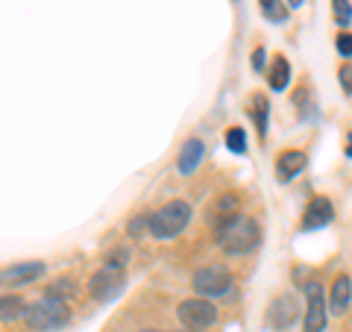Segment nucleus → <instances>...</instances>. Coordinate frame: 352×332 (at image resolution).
Instances as JSON below:
<instances>
[{
	"instance_id": "obj_9",
	"label": "nucleus",
	"mask_w": 352,
	"mask_h": 332,
	"mask_svg": "<svg viewBox=\"0 0 352 332\" xmlns=\"http://www.w3.org/2000/svg\"><path fill=\"white\" fill-rule=\"evenodd\" d=\"M44 273V262H18L12 268L0 271V282L3 285H27L32 280H38Z\"/></svg>"
},
{
	"instance_id": "obj_16",
	"label": "nucleus",
	"mask_w": 352,
	"mask_h": 332,
	"mask_svg": "<svg viewBox=\"0 0 352 332\" xmlns=\"http://www.w3.org/2000/svg\"><path fill=\"white\" fill-rule=\"evenodd\" d=\"M27 315V303L15 294H6L0 297V320H18Z\"/></svg>"
},
{
	"instance_id": "obj_19",
	"label": "nucleus",
	"mask_w": 352,
	"mask_h": 332,
	"mask_svg": "<svg viewBox=\"0 0 352 332\" xmlns=\"http://www.w3.org/2000/svg\"><path fill=\"white\" fill-rule=\"evenodd\" d=\"M338 80H340V85H344V92L352 94V65H344V68L338 71Z\"/></svg>"
},
{
	"instance_id": "obj_17",
	"label": "nucleus",
	"mask_w": 352,
	"mask_h": 332,
	"mask_svg": "<svg viewBox=\"0 0 352 332\" xmlns=\"http://www.w3.org/2000/svg\"><path fill=\"white\" fill-rule=\"evenodd\" d=\"M226 145H229L232 153H247V132L241 127H232L226 132Z\"/></svg>"
},
{
	"instance_id": "obj_6",
	"label": "nucleus",
	"mask_w": 352,
	"mask_h": 332,
	"mask_svg": "<svg viewBox=\"0 0 352 332\" xmlns=\"http://www.w3.org/2000/svg\"><path fill=\"white\" fill-rule=\"evenodd\" d=\"M120 289H124V273L115 271V268H100L91 280H88V291H91V297L100 303H109L112 297H118Z\"/></svg>"
},
{
	"instance_id": "obj_18",
	"label": "nucleus",
	"mask_w": 352,
	"mask_h": 332,
	"mask_svg": "<svg viewBox=\"0 0 352 332\" xmlns=\"http://www.w3.org/2000/svg\"><path fill=\"white\" fill-rule=\"evenodd\" d=\"M335 48H338L340 56H352V32H340L335 39Z\"/></svg>"
},
{
	"instance_id": "obj_10",
	"label": "nucleus",
	"mask_w": 352,
	"mask_h": 332,
	"mask_svg": "<svg viewBox=\"0 0 352 332\" xmlns=\"http://www.w3.org/2000/svg\"><path fill=\"white\" fill-rule=\"evenodd\" d=\"M332 218H335L332 203H329L326 197H317V200H311V203H308V209H305V215H302V229H320V227H326Z\"/></svg>"
},
{
	"instance_id": "obj_14",
	"label": "nucleus",
	"mask_w": 352,
	"mask_h": 332,
	"mask_svg": "<svg viewBox=\"0 0 352 332\" xmlns=\"http://www.w3.org/2000/svg\"><path fill=\"white\" fill-rule=\"evenodd\" d=\"M267 80H270V88H273V92H285V85H288V80H291V65H288V59H285V56H276V59H273Z\"/></svg>"
},
{
	"instance_id": "obj_7",
	"label": "nucleus",
	"mask_w": 352,
	"mask_h": 332,
	"mask_svg": "<svg viewBox=\"0 0 352 332\" xmlns=\"http://www.w3.org/2000/svg\"><path fill=\"white\" fill-rule=\"evenodd\" d=\"M296 315H300V297L296 294H279L276 300L270 303V312H267V320H270V326L273 329H288Z\"/></svg>"
},
{
	"instance_id": "obj_12",
	"label": "nucleus",
	"mask_w": 352,
	"mask_h": 332,
	"mask_svg": "<svg viewBox=\"0 0 352 332\" xmlns=\"http://www.w3.org/2000/svg\"><path fill=\"white\" fill-rule=\"evenodd\" d=\"M352 303V280L346 273H338L335 282H332V294H329V309L335 315H344Z\"/></svg>"
},
{
	"instance_id": "obj_22",
	"label": "nucleus",
	"mask_w": 352,
	"mask_h": 332,
	"mask_svg": "<svg viewBox=\"0 0 352 332\" xmlns=\"http://www.w3.org/2000/svg\"><path fill=\"white\" fill-rule=\"evenodd\" d=\"M141 332H159V329H141Z\"/></svg>"
},
{
	"instance_id": "obj_13",
	"label": "nucleus",
	"mask_w": 352,
	"mask_h": 332,
	"mask_svg": "<svg viewBox=\"0 0 352 332\" xmlns=\"http://www.w3.org/2000/svg\"><path fill=\"white\" fill-rule=\"evenodd\" d=\"M305 165H308V156L302 150H285L282 156L276 159V176L282 183H288V180H294L296 174H302Z\"/></svg>"
},
{
	"instance_id": "obj_3",
	"label": "nucleus",
	"mask_w": 352,
	"mask_h": 332,
	"mask_svg": "<svg viewBox=\"0 0 352 332\" xmlns=\"http://www.w3.org/2000/svg\"><path fill=\"white\" fill-rule=\"evenodd\" d=\"M27 320H30V326L36 329V332H50V329H59L65 326L71 320V309L68 303L62 300V297H41L38 303H32L27 309Z\"/></svg>"
},
{
	"instance_id": "obj_23",
	"label": "nucleus",
	"mask_w": 352,
	"mask_h": 332,
	"mask_svg": "<svg viewBox=\"0 0 352 332\" xmlns=\"http://www.w3.org/2000/svg\"><path fill=\"white\" fill-rule=\"evenodd\" d=\"M338 3H346V0H335V6H338Z\"/></svg>"
},
{
	"instance_id": "obj_4",
	"label": "nucleus",
	"mask_w": 352,
	"mask_h": 332,
	"mask_svg": "<svg viewBox=\"0 0 352 332\" xmlns=\"http://www.w3.org/2000/svg\"><path fill=\"white\" fill-rule=\"evenodd\" d=\"M194 291L197 297H220V294H226L229 289H232V273H229L223 264H206V268H200L194 273Z\"/></svg>"
},
{
	"instance_id": "obj_21",
	"label": "nucleus",
	"mask_w": 352,
	"mask_h": 332,
	"mask_svg": "<svg viewBox=\"0 0 352 332\" xmlns=\"http://www.w3.org/2000/svg\"><path fill=\"white\" fill-rule=\"evenodd\" d=\"M288 3H291V6H300V3H302V0H288Z\"/></svg>"
},
{
	"instance_id": "obj_5",
	"label": "nucleus",
	"mask_w": 352,
	"mask_h": 332,
	"mask_svg": "<svg viewBox=\"0 0 352 332\" xmlns=\"http://www.w3.org/2000/svg\"><path fill=\"white\" fill-rule=\"evenodd\" d=\"M179 320L188 329L203 332V329H208L217 320V306L212 300H206V297H191V300H182Z\"/></svg>"
},
{
	"instance_id": "obj_24",
	"label": "nucleus",
	"mask_w": 352,
	"mask_h": 332,
	"mask_svg": "<svg viewBox=\"0 0 352 332\" xmlns=\"http://www.w3.org/2000/svg\"><path fill=\"white\" fill-rule=\"evenodd\" d=\"M261 3H267V0H261Z\"/></svg>"
},
{
	"instance_id": "obj_11",
	"label": "nucleus",
	"mask_w": 352,
	"mask_h": 332,
	"mask_svg": "<svg viewBox=\"0 0 352 332\" xmlns=\"http://www.w3.org/2000/svg\"><path fill=\"white\" fill-rule=\"evenodd\" d=\"M203 153H206V145L200 138H188L182 145L179 150V159H176V168H179V174H194L197 168H200V162H203Z\"/></svg>"
},
{
	"instance_id": "obj_2",
	"label": "nucleus",
	"mask_w": 352,
	"mask_h": 332,
	"mask_svg": "<svg viewBox=\"0 0 352 332\" xmlns=\"http://www.w3.org/2000/svg\"><path fill=\"white\" fill-rule=\"evenodd\" d=\"M188 220H191V206L185 200H170V203H164L159 212L150 215V229L147 232L153 238L168 241V238L179 236V232L188 227Z\"/></svg>"
},
{
	"instance_id": "obj_8",
	"label": "nucleus",
	"mask_w": 352,
	"mask_h": 332,
	"mask_svg": "<svg viewBox=\"0 0 352 332\" xmlns=\"http://www.w3.org/2000/svg\"><path fill=\"white\" fill-rule=\"evenodd\" d=\"M326 329V303L320 285H308V306H305V329L302 332H323Z\"/></svg>"
},
{
	"instance_id": "obj_1",
	"label": "nucleus",
	"mask_w": 352,
	"mask_h": 332,
	"mask_svg": "<svg viewBox=\"0 0 352 332\" xmlns=\"http://www.w3.org/2000/svg\"><path fill=\"white\" fill-rule=\"evenodd\" d=\"M261 241V227L256 218L250 215H241V212H232L223 218V224L217 229V245L223 247L226 253L232 256H244V253H252L258 247Z\"/></svg>"
},
{
	"instance_id": "obj_15",
	"label": "nucleus",
	"mask_w": 352,
	"mask_h": 332,
	"mask_svg": "<svg viewBox=\"0 0 352 332\" xmlns=\"http://www.w3.org/2000/svg\"><path fill=\"white\" fill-rule=\"evenodd\" d=\"M252 118H256V127H258V136L264 138L267 136V121H270V103L264 94H252V106H250Z\"/></svg>"
},
{
	"instance_id": "obj_20",
	"label": "nucleus",
	"mask_w": 352,
	"mask_h": 332,
	"mask_svg": "<svg viewBox=\"0 0 352 332\" xmlns=\"http://www.w3.org/2000/svg\"><path fill=\"white\" fill-rule=\"evenodd\" d=\"M252 68L256 71L264 68V48H256V53H252Z\"/></svg>"
}]
</instances>
